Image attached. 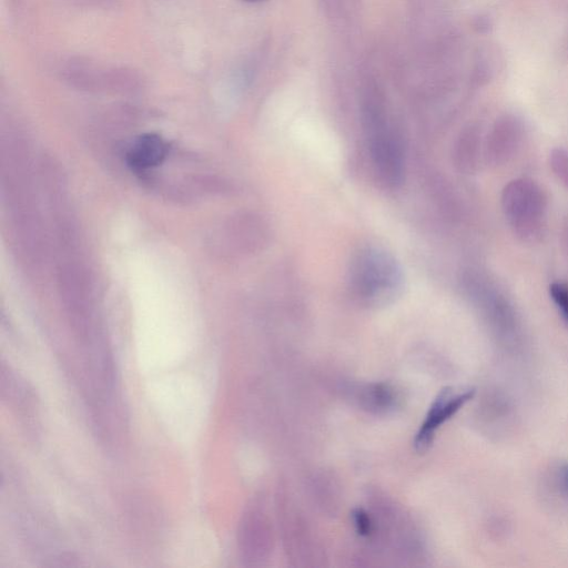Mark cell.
<instances>
[{
  "instance_id": "cell-1",
  "label": "cell",
  "mask_w": 568,
  "mask_h": 568,
  "mask_svg": "<svg viewBox=\"0 0 568 568\" xmlns=\"http://www.w3.org/2000/svg\"><path fill=\"white\" fill-rule=\"evenodd\" d=\"M348 289L353 299L365 307L388 306L403 292V270L387 250L363 247L351 259Z\"/></svg>"
},
{
  "instance_id": "cell-2",
  "label": "cell",
  "mask_w": 568,
  "mask_h": 568,
  "mask_svg": "<svg viewBox=\"0 0 568 568\" xmlns=\"http://www.w3.org/2000/svg\"><path fill=\"white\" fill-rule=\"evenodd\" d=\"M365 130L375 174L385 186L398 187L404 175L403 149L399 139L385 124L379 108L367 109Z\"/></svg>"
},
{
  "instance_id": "cell-3",
  "label": "cell",
  "mask_w": 568,
  "mask_h": 568,
  "mask_svg": "<svg viewBox=\"0 0 568 568\" xmlns=\"http://www.w3.org/2000/svg\"><path fill=\"white\" fill-rule=\"evenodd\" d=\"M475 393V389L471 388L455 389L450 387L443 389L433 401L417 436H415V450L419 453L428 451L440 426L448 422L466 403L470 402Z\"/></svg>"
},
{
  "instance_id": "cell-4",
  "label": "cell",
  "mask_w": 568,
  "mask_h": 568,
  "mask_svg": "<svg viewBox=\"0 0 568 568\" xmlns=\"http://www.w3.org/2000/svg\"><path fill=\"white\" fill-rule=\"evenodd\" d=\"M167 144L161 137L148 134L138 138L127 152L131 168L146 170L161 164L167 156Z\"/></svg>"
},
{
  "instance_id": "cell-5",
  "label": "cell",
  "mask_w": 568,
  "mask_h": 568,
  "mask_svg": "<svg viewBox=\"0 0 568 568\" xmlns=\"http://www.w3.org/2000/svg\"><path fill=\"white\" fill-rule=\"evenodd\" d=\"M552 300L561 316L568 324V284L563 282H554L550 287Z\"/></svg>"
},
{
  "instance_id": "cell-6",
  "label": "cell",
  "mask_w": 568,
  "mask_h": 568,
  "mask_svg": "<svg viewBox=\"0 0 568 568\" xmlns=\"http://www.w3.org/2000/svg\"><path fill=\"white\" fill-rule=\"evenodd\" d=\"M355 529L362 536H368L372 531V523L370 517L363 510H355L352 514Z\"/></svg>"
},
{
  "instance_id": "cell-7",
  "label": "cell",
  "mask_w": 568,
  "mask_h": 568,
  "mask_svg": "<svg viewBox=\"0 0 568 568\" xmlns=\"http://www.w3.org/2000/svg\"><path fill=\"white\" fill-rule=\"evenodd\" d=\"M560 481L562 489L568 499V463L562 465V468L560 470Z\"/></svg>"
},
{
  "instance_id": "cell-8",
  "label": "cell",
  "mask_w": 568,
  "mask_h": 568,
  "mask_svg": "<svg viewBox=\"0 0 568 568\" xmlns=\"http://www.w3.org/2000/svg\"><path fill=\"white\" fill-rule=\"evenodd\" d=\"M247 2L258 3V2H263V0H247Z\"/></svg>"
}]
</instances>
